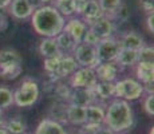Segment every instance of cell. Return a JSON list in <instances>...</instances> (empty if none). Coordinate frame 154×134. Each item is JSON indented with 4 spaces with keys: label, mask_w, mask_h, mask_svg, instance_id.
<instances>
[{
    "label": "cell",
    "mask_w": 154,
    "mask_h": 134,
    "mask_svg": "<svg viewBox=\"0 0 154 134\" xmlns=\"http://www.w3.org/2000/svg\"><path fill=\"white\" fill-rule=\"evenodd\" d=\"M66 17H63L55 7L43 5L31 15V24L35 32L43 38H55L64 28Z\"/></svg>",
    "instance_id": "6da1fadb"
},
{
    "label": "cell",
    "mask_w": 154,
    "mask_h": 134,
    "mask_svg": "<svg viewBox=\"0 0 154 134\" xmlns=\"http://www.w3.org/2000/svg\"><path fill=\"white\" fill-rule=\"evenodd\" d=\"M103 125L117 134H122L131 129L134 125V111L130 102L119 98L112 99L105 109Z\"/></svg>",
    "instance_id": "7a4b0ae2"
},
{
    "label": "cell",
    "mask_w": 154,
    "mask_h": 134,
    "mask_svg": "<svg viewBox=\"0 0 154 134\" xmlns=\"http://www.w3.org/2000/svg\"><path fill=\"white\" fill-rule=\"evenodd\" d=\"M23 59L19 51L4 48L0 51V78L14 80L23 73Z\"/></svg>",
    "instance_id": "3957f363"
},
{
    "label": "cell",
    "mask_w": 154,
    "mask_h": 134,
    "mask_svg": "<svg viewBox=\"0 0 154 134\" xmlns=\"http://www.w3.org/2000/svg\"><path fill=\"white\" fill-rule=\"evenodd\" d=\"M39 97H40V87L38 85V82L35 79L27 76L15 89L14 105H16L17 107H23V109L31 107L38 102Z\"/></svg>",
    "instance_id": "277c9868"
},
{
    "label": "cell",
    "mask_w": 154,
    "mask_h": 134,
    "mask_svg": "<svg viewBox=\"0 0 154 134\" xmlns=\"http://www.w3.org/2000/svg\"><path fill=\"white\" fill-rule=\"evenodd\" d=\"M114 87H115L114 97L127 101V102H133V101L140 99L142 95L145 94L143 85L135 78H125L119 80L117 79L114 82Z\"/></svg>",
    "instance_id": "5b68a950"
},
{
    "label": "cell",
    "mask_w": 154,
    "mask_h": 134,
    "mask_svg": "<svg viewBox=\"0 0 154 134\" xmlns=\"http://www.w3.org/2000/svg\"><path fill=\"white\" fill-rule=\"evenodd\" d=\"M97 82L98 79L93 67H78L69 76L71 89H93Z\"/></svg>",
    "instance_id": "8992f818"
},
{
    "label": "cell",
    "mask_w": 154,
    "mask_h": 134,
    "mask_svg": "<svg viewBox=\"0 0 154 134\" xmlns=\"http://www.w3.org/2000/svg\"><path fill=\"white\" fill-rule=\"evenodd\" d=\"M71 55L74 56V59L76 61L79 67H93L94 68L99 63L98 58H97L95 46L83 43V42L76 44V47L74 48Z\"/></svg>",
    "instance_id": "52a82bcc"
},
{
    "label": "cell",
    "mask_w": 154,
    "mask_h": 134,
    "mask_svg": "<svg viewBox=\"0 0 154 134\" xmlns=\"http://www.w3.org/2000/svg\"><path fill=\"white\" fill-rule=\"evenodd\" d=\"M97 58L99 62H114L121 50V44L117 36H110L100 39L95 46Z\"/></svg>",
    "instance_id": "ba28073f"
},
{
    "label": "cell",
    "mask_w": 154,
    "mask_h": 134,
    "mask_svg": "<svg viewBox=\"0 0 154 134\" xmlns=\"http://www.w3.org/2000/svg\"><path fill=\"white\" fill-rule=\"evenodd\" d=\"M95 75L98 80L102 82H115L121 73V68L115 62H99L95 67Z\"/></svg>",
    "instance_id": "9c48e42d"
},
{
    "label": "cell",
    "mask_w": 154,
    "mask_h": 134,
    "mask_svg": "<svg viewBox=\"0 0 154 134\" xmlns=\"http://www.w3.org/2000/svg\"><path fill=\"white\" fill-rule=\"evenodd\" d=\"M88 28L99 38V39H105V38L114 36L115 34V23L112 22L109 16L103 15L95 22L88 24Z\"/></svg>",
    "instance_id": "30bf717a"
},
{
    "label": "cell",
    "mask_w": 154,
    "mask_h": 134,
    "mask_svg": "<svg viewBox=\"0 0 154 134\" xmlns=\"http://www.w3.org/2000/svg\"><path fill=\"white\" fill-rule=\"evenodd\" d=\"M87 28H88V26L79 16H71V17H67L66 23H64L63 31L69 32L71 36L75 39L76 43H81L86 31H87Z\"/></svg>",
    "instance_id": "8fae6325"
},
{
    "label": "cell",
    "mask_w": 154,
    "mask_h": 134,
    "mask_svg": "<svg viewBox=\"0 0 154 134\" xmlns=\"http://www.w3.org/2000/svg\"><path fill=\"white\" fill-rule=\"evenodd\" d=\"M7 10L11 16L15 17L16 20L28 19V17H31L32 12H34V10L28 4L27 0H12Z\"/></svg>",
    "instance_id": "7c38bea8"
},
{
    "label": "cell",
    "mask_w": 154,
    "mask_h": 134,
    "mask_svg": "<svg viewBox=\"0 0 154 134\" xmlns=\"http://www.w3.org/2000/svg\"><path fill=\"white\" fill-rule=\"evenodd\" d=\"M122 48L130 50H140L145 46V39L137 31H125L117 38Z\"/></svg>",
    "instance_id": "4fadbf2b"
},
{
    "label": "cell",
    "mask_w": 154,
    "mask_h": 134,
    "mask_svg": "<svg viewBox=\"0 0 154 134\" xmlns=\"http://www.w3.org/2000/svg\"><path fill=\"white\" fill-rule=\"evenodd\" d=\"M69 102L70 105L86 107L90 103L95 102V98H94L91 89H71L69 95Z\"/></svg>",
    "instance_id": "5bb4252c"
},
{
    "label": "cell",
    "mask_w": 154,
    "mask_h": 134,
    "mask_svg": "<svg viewBox=\"0 0 154 134\" xmlns=\"http://www.w3.org/2000/svg\"><path fill=\"white\" fill-rule=\"evenodd\" d=\"M135 79L142 85H149L154 82V62H138L134 66Z\"/></svg>",
    "instance_id": "9a60e30c"
},
{
    "label": "cell",
    "mask_w": 154,
    "mask_h": 134,
    "mask_svg": "<svg viewBox=\"0 0 154 134\" xmlns=\"http://www.w3.org/2000/svg\"><path fill=\"white\" fill-rule=\"evenodd\" d=\"M34 134H69L62 123L51 118H44L39 122Z\"/></svg>",
    "instance_id": "2e32d148"
},
{
    "label": "cell",
    "mask_w": 154,
    "mask_h": 134,
    "mask_svg": "<svg viewBox=\"0 0 154 134\" xmlns=\"http://www.w3.org/2000/svg\"><path fill=\"white\" fill-rule=\"evenodd\" d=\"M100 16H103V11H102V8L99 7L98 2H97V0H87L79 17L88 26L93 22H95L97 19H99Z\"/></svg>",
    "instance_id": "e0dca14e"
},
{
    "label": "cell",
    "mask_w": 154,
    "mask_h": 134,
    "mask_svg": "<svg viewBox=\"0 0 154 134\" xmlns=\"http://www.w3.org/2000/svg\"><path fill=\"white\" fill-rule=\"evenodd\" d=\"M78 67H79L78 63H76V61L74 59V56L71 54H63L60 58V62H59V66H58L55 75L58 78H69Z\"/></svg>",
    "instance_id": "ac0fdd59"
},
{
    "label": "cell",
    "mask_w": 154,
    "mask_h": 134,
    "mask_svg": "<svg viewBox=\"0 0 154 134\" xmlns=\"http://www.w3.org/2000/svg\"><path fill=\"white\" fill-rule=\"evenodd\" d=\"M91 90H93L95 102H99V101H109L114 97V93H115L114 82H102V80H98Z\"/></svg>",
    "instance_id": "d6986e66"
},
{
    "label": "cell",
    "mask_w": 154,
    "mask_h": 134,
    "mask_svg": "<svg viewBox=\"0 0 154 134\" xmlns=\"http://www.w3.org/2000/svg\"><path fill=\"white\" fill-rule=\"evenodd\" d=\"M115 63L121 68L126 67H134L138 63V51L137 50H130V48H122L121 47L119 52H118L117 58H115Z\"/></svg>",
    "instance_id": "ffe728a7"
},
{
    "label": "cell",
    "mask_w": 154,
    "mask_h": 134,
    "mask_svg": "<svg viewBox=\"0 0 154 134\" xmlns=\"http://www.w3.org/2000/svg\"><path fill=\"white\" fill-rule=\"evenodd\" d=\"M66 121L74 126H82L86 122V109L83 106L69 105L66 110Z\"/></svg>",
    "instance_id": "44dd1931"
},
{
    "label": "cell",
    "mask_w": 154,
    "mask_h": 134,
    "mask_svg": "<svg viewBox=\"0 0 154 134\" xmlns=\"http://www.w3.org/2000/svg\"><path fill=\"white\" fill-rule=\"evenodd\" d=\"M39 52L43 58H51V56H56V55L63 54L59 50L55 38H44L39 44Z\"/></svg>",
    "instance_id": "7402d4cb"
},
{
    "label": "cell",
    "mask_w": 154,
    "mask_h": 134,
    "mask_svg": "<svg viewBox=\"0 0 154 134\" xmlns=\"http://www.w3.org/2000/svg\"><path fill=\"white\" fill-rule=\"evenodd\" d=\"M55 40L58 43V47L63 54H72L74 48L76 47V42L72 36L66 31H62L60 34H58L55 36Z\"/></svg>",
    "instance_id": "603a6c76"
},
{
    "label": "cell",
    "mask_w": 154,
    "mask_h": 134,
    "mask_svg": "<svg viewBox=\"0 0 154 134\" xmlns=\"http://www.w3.org/2000/svg\"><path fill=\"white\" fill-rule=\"evenodd\" d=\"M52 7H55V10L63 17H71L75 15L74 11V0H54Z\"/></svg>",
    "instance_id": "cb8c5ba5"
},
{
    "label": "cell",
    "mask_w": 154,
    "mask_h": 134,
    "mask_svg": "<svg viewBox=\"0 0 154 134\" xmlns=\"http://www.w3.org/2000/svg\"><path fill=\"white\" fill-rule=\"evenodd\" d=\"M131 16V12H130V8L126 3H121V5L115 10V12L110 16V19L114 23H126L127 20Z\"/></svg>",
    "instance_id": "d4e9b609"
},
{
    "label": "cell",
    "mask_w": 154,
    "mask_h": 134,
    "mask_svg": "<svg viewBox=\"0 0 154 134\" xmlns=\"http://www.w3.org/2000/svg\"><path fill=\"white\" fill-rule=\"evenodd\" d=\"M3 127H5L10 132V134H24L27 126H26L24 122L17 117V118H12V120L7 121L3 125Z\"/></svg>",
    "instance_id": "484cf974"
},
{
    "label": "cell",
    "mask_w": 154,
    "mask_h": 134,
    "mask_svg": "<svg viewBox=\"0 0 154 134\" xmlns=\"http://www.w3.org/2000/svg\"><path fill=\"white\" fill-rule=\"evenodd\" d=\"M14 105V91L7 86H0V107L8 109Z\"/></svg>",
    "instance_id": "4316f807"
},
{
    "label": "cell",
    "mask_w": 154,
    "mask_h": 134,
    "mask_svg": "<svg viewBox=\"0 0 154 134\" xmlns=\"http://www.w3.org/2000/svg\"><path fill=\"white\" fill-rule=\"evenodd\" d=\"M97 2H98L99 7L102 8L103 15L110 17L111 15L115 12V10L121 5L122 0H97Z\"/></svg>",
    "instance_id": "83f0119b"
},
{
    "label": "cell",
    "mask_w": 154,
    "mask_h": 134,
    "mask_svg": "<svg viewBox=\"0 0 154 134\" xmlns=\"http://www.w3.org/2000/svg\"><path fill=\"white\" fill-rule=\"evenodd\" d=\"M62 55H63V54L56 55V56H51V58H44V70H46L47 74H50V75H55L56 74V70H58Z\"/></svg>",
    "instance_id": "f1b7e54d"
},
{
    "label": "cell",
    "mask_w": 154,
    "mask_h": 134,
    "mask_svg": "<svg viewBox=\"0 0 154 134\" xmlns=\"http://www.w3.org/2000/svg\"><path fill=\"white\" fill-rule=\"evenodd\" d=\"M138 62H154V48L153 46L145 44L138 50Z\"/></svg>",
    "instance_id": "f546056e"
},
{
    "label": "cell",
    "mask_w": 154,
    "mask_h": 134,
    "mask_svg": "<svg viewBox=\"0 0 154 134\" xmlns=\"http://www.w3.org/2000/svg\"><path fill=\"white\" fill-rule=\"evenodd\" d=\"M142 106H143V110L149 117H153L154 115V94H146V97L142 101Z\"/></svg>",
    "instance_id": "4dcf8cb0"
},
{
    "label": "cell",
    "mask_w": 154,
    "mask_h": 134,
    "mask_svg": "<svg viewBox=\"0 0 154 134\" xmlns=\"http://www.w3.org/2000/svg\"><path fill=\"white\" fill-rule=\"evenodd\" d=\"M99 40H100V39H99L98 36H97L95 34H94L93 31H91L90 28H87V31H86V34H85L83 39H82V42H83V43H87V44H93V46H97Z\"/></svg>",
    "instance_id": "1f68e13d"
},
{
    "label": "cell",
    "mask_w": 154,
    "mask_h": 134,
    "mask_svg": "<svg viewBox=\"0 0 154 134\" xmlns=\"http://www.w3.org/2000/svg\"><path fill=\"white\" fill-rule=\"evenodd\" d=\"M140 5H141L142 10L145 11V14L146 15L153 14V10H154L153 0H140Z\"/></svg>",
    "instance_id": "d6a6232c"
},
{
    "label": "cell",
    "mask_w": 154,
    "mask_h": 134,
    "mask_svg": "<svg viewBox=\"0 0 154 134\" xmlns=\"http://www.w3.org/2000/svg\"><path fill=\"white\" fill-rule=\"evenodd\" d=\"M85 4H86L85 0H74V11H75L76 16H81L82 11L85 8Z\"/></svg>",
    "instance_id": "836d02e7"
},
{
    "label": "cell",
    "mask_w": 154,
    "mask_h": 134,
    "mask_svg": "<svg viewBox=\"0 0 154 134\" xmlns=\"http://www.w3.org/2000/svg\"><path fill=\"white\" fill-rule=\"evenodd\" d=\"M154 12L153 14H149L146 16V28L149 31V34H154Z\"/></svg>",
    "instance_id": "e575fe53"
},
{
    "label": "cell",
    "mask_w": 154,
    "mask_h": 134,
    "mask_svg": "<svg viewBox=\"0 0 154 134\" xmlns=\"http://www.w3.org/2000/svg\"><path fill=\"white\" fill-rule=\"evenodd\" d=\"M8 28V19L4 14L0 11V32H4Z\"/></svg>",
    "instance_id": "d590c367"
},
{
    "label": "cell",
    "mask_w": 154,
    "mask_h": 134,
    "mask_svg": "<svg viewBox=\"0 0 154 134\" xmlns=\"http://www.w3.org/2000/svg\"><path fill=\"white\" fill-rule=\"evenodd\" d=\"M28 2V4L32 7V10H38V8H40V7H43V2L42 0H27Z\"/></svg>",
    "instance_id": "8d00e7d4"
},
{
    "label": "cell",
    "mask_w": 154,
    "mask_h": 134,
    "mask_svg": "<svg viewBox=\"0 0 154 134\" xmlns=\"http://www.w3.org/2000/svg\"><path fill=\"white\" fill-rule=\"evenodd\" d=\"M95 134H117L115 132H112L111 129H109V127H106L105 125H103L102 127H100V129L98 130V132H97Z\"/></svg>",
    "instance_id": "74e56055"
},
{
    "label": "cell",
    "mask_w": 154,
    "mask_h": 134,
    "mask_svg": "<svg viewBox=\"0 0 154 134\" xmlns=\"http://www.w3.org/2000/svg\"><path fill=\"white\" fill-rule=\"evenodd\" d=\"M11 2H12V0H0V11H2V10H7L8 5L11 4Z\"/></svg>",
    "instance_id": "f35d334b"
},
{
    "label": "cell",
    "mask_w": 154,
    "mask_h": 134,
    "mask_svg": "<svg viewBox=\"0 0 154 134\" xmlns=\"http://www.w3.org/2000/svg\"><path fill=\"white\" fill-rule=\"evenodd\" d=\"M0 134H10V132H8L5 127H3V126H0Z\"/></svg>",
    "instance_id": "ab89813d"
},
{
    "label": "cell",
    "mask_w": 154,
    "mask_h": 134,
    "mask_svg": "<svg viewBox=\"0 0 154 134\" xmlns=\"http://www.w3.org/2000/svg\"><path fill=\"white\" fill-rule=\"evenodd\" d=\"M0 126H3V109L0 107Z\"/></svg>",
    "instance_id": "60d3db41"
},
{
    "label": "cell",
    "mask_w": 154,
    "mask_h": 134,
    "mask_svg": "<svg viewBox=\"0 0 154 134\" xmlns=\"http://www.w3.org/2000/svg\"><path fill=\"white\" fill-rule=\"evenodd\" d=\"M154 133V127H152V129H150V132H149V134H153Z\"/></svg>",
    "instance_id": "b9f144b4"
},
{
    "label": "cell",
    "mask_w": 154,
    "mask_h": 134,
    "mask_svg": "<svg viewBox=\"0 0 154 134\" xmlns=\"http://www.w3.org/2000/svg\"><path fill=\"white\" fill-rule=\"evenodd\" d=\"M81 134H88V133H83V132H82V133H81Z\"/></svg>",
    "instance_id": "7bdbcfd3"
},
{
    "label": "cell",
    "mask_w": 154,
    "mask_h": 134,
    "mask_svg": "<svg viewBox=\"0 0 154 134\" xmlns=\"http://www.w3.org/2000/svg\"><path fill=\"white\" fill-rule=\"evenodd\" d=\"M85 2H87V0H85Z\"/></svg>",
    "instance_id": "ee69618b"
}]
</instances>
